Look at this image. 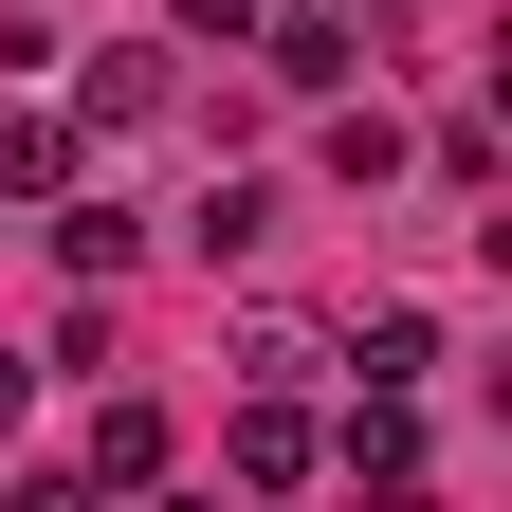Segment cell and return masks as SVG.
<instances>
[{
  "instance_id": "cell-7",
  "label": "cell",
  "mask_w": 512,
  "mask_h": 512,
  "mask_svg": "<svg viewBox=\"0 0 512 512\" xmlns=\"http://www.w3.org/2000/svg\"><path fill=\"white\" fill-rule=\"evenodd\" d=\"M92 476L147 494V476H165V403H92Z\"/></svg>"
},
{
  "instance_id": "cell-1",
  "label": "cell",
  "mask_w": 512,
  "mask_h": 512,
  "mask_svg": "<svg viewBox=\"0 0 512 512\" xmlns=\"http://www.w3.org/2000/svg\"><path fill=\"white\" fill-rule=\"evenodd\" d=\"M220 458H238L256 494H293V476H330V421H311V403H293V384H256V403H238V439H220Z\"/></svg>"
},
{
  "instance_id": "cell-12",
  "label": "cell",
  "mask_w": 512,
  "mask_h": 512,
  "mask_svg": "<svg viewBox=\"0 0 512 512\" xmlns=\"http://www.w3.org/2000/svg\"><path fill=\"white\" fill-rule=\"evenodd\" d=\"M183 37H220V55H238V37H256V0H183Z\"/></svg>"
},
{
  "instance_id": "cell-8",
  "label": "cell",
  "mask_w": 512,
  "mask_h": 512,
  "mask_svg": "<svg viewBox=\"0 0 512 512\" xmlns=\"http://www.w3.org/2000/svg\"><path fill=\"white\" fill-rule=\"evenodd\" d=\"M238 366H256V384H311V366H330V330H311V311H256Z\"/></svg>"
},
{
  "instance_id": "cell-6",
  "label": "cell",
  "mask_w": 512,
  "mask_h": 512,
  "mask_svg": "<svg viewBox=\"0 0 512 512\" xmlns=\"http://www.w3.org/2000/svg\"><path fill=\"white\" fill-rule=\"evenodd\" d=\"M37 238H55V275H128V238H147V220H128V202H55Z\"/></svg>"
},
{
  "instance_id": "cell-3",
  "label": "cell",
  "mask_w": 512,
  "mask_h": 512,
  "mask_svg": "<svg viewBox=\"0 0 512 512\" xmlns=\"http://www.w3.org/2000/svg\"><path fill=\"white\" fill-rule=\"evenodd\" d=\"M165 92H183V55H165V37H128V55H92V128H147Z\"/></svg>"
},
{
  "instance_id": "cell-5",
  "label": "cell",
  "mask_w": 512,
  "mask_h": 512,
  "mask_svg": "<svg viewBox=\"0 0 512 512\" xmlns=\"http://www.w3.org/2000/svg\"><path fill=\"white\" fill-rule=\"evenodd\" d=\"M183 238H202V256H256V238H275V183H238V165H220L202 202H183Z\"/></svg>"
},
{
  "instance_id": "cell-2",
  "label": "cell",
  "mask_w": 512,
  "mask_h": 512,
  "mask_svg": "<svg viewBox=\"0 0 512 512\" xmlns=\"http://www.w3.org/2000/svg\"><path fill=\"white\" fill-rule=\"evenodd\" d=\"M256 55H275V92H348V55H366V0H293V19H256Z\"/></svg>"
},
{
  "instance_id": "cell-10",
  "label": "cell",
  "mask_w": 512,
  "mask_h": 512,
  "mask_svg": "<svg viewBox=\"0 0 512 512\" xmlns=\"http://www.w3.org/2000/svg\"><path fill=\"white\" fill-rule=\"evenodd\" d=\"M0 183H19V202H55V183H74V147H55V128L19 110V128H0Z\"/></svg>"
},
{
  "instance_id": "cell-4",
  "label": "cell",
  "mask_w": 512,
  "mask_h": 512,
  "mask_svg": "<svg viewBox=\"0 0 512 512\" xmlns=\"http://www.w3.org/2000/svg\"><path fill=\"white\" fill-rule=\"evenodd\" d=\"M330 458H348V476H421V421H403V384H366V403H348V439H330Z\"/></svg>"
},
{
  "instance_id": "cell-9",
  "label": "cell",
  "mask_w": 512,
  "mask_h": 512,
  "mask_svg": "<svg viewBox=\"0 0 512 512\" xmlns=\"http://www.w3.org/2000/svg\"><path fill=\"white\" fill-rule=\"evenodd\" d=\"M439 366V311H366V384H421Z\"/></svg>"
},
{
  "instance_id": "cell-11",
  "label": "cell",
  "mask_w": 512,
  "mask_h": 512,
  "mask_svg": "<svg viewBox=\"0 0 512 512\" xmlns=\"http://www.w3.org/2000/svg\"><path fill=\"white\" fill-rule=\"evenodd\" d=\"M37 421V348H0V439H19Z\"/></svg>"
}]
</instances>
